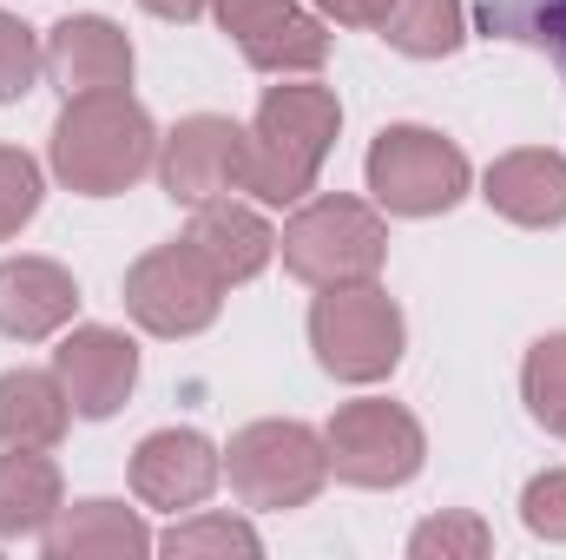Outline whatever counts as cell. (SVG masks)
<instances>
[{
    "label": "cell",
    "instance_id": "obj_19",
    "mask_svg": "<svg viewBox=\"0 0 566 560\" xmlns=\"http://www.w3.org/2000/svg\"><path fill=\"white\" fill-rule=\"evenodd\" d=\"M60 521V468L46 448L0 455V535H46Z\"/></svg>",
    "mask_w": 566,
    "mask_h": 560
},
{
    "label": "cell",
    "instance_id": "obj_3",
    "mask_svg": "<svg viewBox=\"0 0 566 560\" xmlns=\"http://www.w3.org/2000/svg\"><path fill=\"white\" fill-rule=\"evenodd\" d=\"M283 271L316 290H343V283H376L389 258V231L363 198H310L290 225H283Z\"/></svg>",
    "mask_w": 566,
    "mask_h": 560
},
{
    "label": "cell",
    "instance_id": "obj_14",
    "mask_svg": "<svg viewBox=\"0 0 566 560\" xmlns=\"http://www.w3.org/2000/svg\"><path fill=\"white\" fill-rule=\"evenodd\" d=\"M501 218L547 231L566 225V158L560 152H507L488 165V191H481Z\"/></svg>",
    "mask_w": 566,
    "mask_h": 560
},
{
    "label": "cell",
    "instance_id": "obj_21",
    "mask_svg": "<svg viewBox=\"0 0 566 560\" xmlns=\"http://www.w3.org/2000/svg\"><path fill=\"white\" fill-rule=\"evenodd\" d=\"M481 27L501 33V40L541 46L566 80V0H488L481 7Z\"/></svg>",
    "mask_w": 566,
    "mask_h": 560
},
{
    "label": "cell",
    "instance_id": "obj_22",
    "mask_svg": "<svg viewBox=\"0 0 566 560\" xmlns=\"http://www.w3.org/2000/svg\"><path fill=\"white\" fill-rule=\"evenodd\" d=\"M521 390H527V409L541 428L566 435V336H541L527 350V370H521Z\"/></svg>",
    "mask_w": 566,
    "mask_h": 560
},
{
    "label": "cell",
    "instance_id": "obj_29",
    "mask_svg": "<svg viewBox=\"0 0 566 560\" xmlns=\"http://www.w3.org/2000/svg\"><path fill=\"white\" fill-rule=\"evenodd\" d=\"M145 13H158V20H198L211 0H139Z\"/></svg>",
    "mask_w": 566,
    "mask_h": 560
},
{
    "label": "cell",
    "instance_id": "obj_23",
    "mask_svg": "<svg viewBox=\"0 0 566 560\" xmlns=\"http://www.w3.org/2000/svg\"><path fill=\"white\" fill-rule=\"evenodd\" d=\"M171 560H198V554H258V528L251 521H231V515H198V521H178L165 541H158Z\"/></svg>",
    "mask_w": 566,
    "mask_h": 560
},
{
    "label": "cell",
    "instance_id": "obj_25",
    "mask_svg": "<svg viewBox=\"0 0 566 560\" xmlns=\"http://www.w3.org/2000/svg\"><path fill=\"white\" fill-rule=\"evenodd\" d=\"M40 66H46V53H40L33 27H27L20 13H0V106L20 100V93H33Z\"/></svg>",
    "mask_w": 566,
    "mask_h": 560
},
{
    "label": "cell",
    "instance_id": "obj_2",
    "mask_svg": "<svg viewBox=\"0 0 566 560\" xmlns=\"http://www.w3.org/2000/svg\"><path fill=\"white\" fill-rule=\"evenodd\" d=\"M343 126V106L329 86H271L264 106H258V126H251V172H244V191H258L264 205H296L329 145Z\"/></svg>",
    "mask_w": 566,
    "mask_h": 560
},
{
    "label": "cell",
    "instance_id": "obj_24",
    "mask_svg": "<svg viewBox=\"0 0 566 560\" xmlns=\"http://www.w3.org/2000/svg\"><path fill=\"white\" fill-rule=\"evenodd\" d=\"M488 548H494V535H488L481 515H434V521L416 528V541H409L416 560H481Z\"/></svg>",
    "mask_w": 566,
    "mask_h": 560
},
{
    "label": "cell",
    "instance_id": "obj_18",
    "mask_svg": "<svg viewBox=\"0 0 566 560\" xmlns=\"http://www.w3.org/2000/svg\"><path fill=\"white\" fill-rule=\"evenodd\" d=\"M66 390L60 376H40V370H7L0 376V442L7 448H53L66 435Z\"/></svg>",
    "mask_w": 566,
    "mask_h": 560
},
{
    "label": "cell",
    "instance_id": "obj_27",
    "mask_svg": "<svg viewBox=\"0 0 566 560\" xmlns=\"http://www.w3.org/2000/svg\"><path fill=\"white\" fill-rule=\"evenodd\" d=\"M521 521H527L534 535H547V541H566V468H547V475L527 481Z\"/></svg>",
    "mask_w": 566,
    "mask_h": 560
},
{
    "label": "cell",
    "instance_id": "obj_6",
    "mask_svg": "<svg viewBox=\"0 0 566 560\" xmlns=\"http://www.w3.org/2000/svg\"><path fill=\"white\" fill-rule=\"evenodd\" d=\"M218 303H224V278L198 258L191 238L145 251L126 271V310L151 336H198L218 323Z\"/></svg>",
    "mask_w": 566,
    "mask_h": 560
},
{
    "label": "cell",
    "instance_id": "obj_12",
    "mask_svg": "<svg viewBox=\"0 0 566 560\" xmlns=\"http://www.w3.org/2000/svg\"><path fill=\"white\" fill-rule=\"evenodd\" d=\"M218 448L198 435V428H158V435H145L139 455H133V488H139L145 508H165V515H178V508H198L211 488H218Z\"/></svg>",
    "mask_w": 566,
    "mask_h": 560
},
{
    "label": "cell",
    "instance_id": "obj_5",
    "mask_svg": "<svg viewBox=\"0 0 566 560\" xmlns=\"http://www.w3.org/2000/svg\"><path fill=\"white\" fill-rule=\"evenodd\" d=\"M231 488L244 508H310L329 481V448L303 422H251L231 435Z\"/></svg>",
    "mask_w": 566,
    "mask_h": 560
},
{
    "label": "cell",
    "instance_id": "obj_11",
    "mask_svg": "<svg viewBox=\"0 0 566 560\" xmlns=\"http://www.w3.org/2000/svg\"><path fill=\"white\" fill-rule=\"evenodd\" d=\"M53 376H60V390H66V403H73L80 416L106 422L126 396H133V383H139V350H133L119 330L86 323V330H73V336L53 350Z\"/></svg>",
    "mask_w": 566,
    "mask_h": 560
},
{
    "label": "cell",
    "instance_id": "obj_1",
    "mask_svg": "<svg viewBox=\"0 0 566 560\" xmlns=\"http://www.w3.org/2000/svg\"><path fill=\"white\" fill-rule=\"evenodd\" d=\"M151 158H158V133L139 100H126V86L66 100V113L53 126V172L80 198H113V191L139 185Z\"/></svg>",
    "mask_w": 566,
    "mask_h": 560
},
{
    "label": "cell",
    "instance_id": "obj_13",
    "mask_svg": "<svg viewBox=\"0 0 566 560\" xmlns=\"http://www.w3.org/2000/svg\"><path fill=\"white\" fill-rule=\"evenodd\" d=\"M46 73H53V86H66V100L119 93L133 80V40L113 20H99V13H73L46 40Z\"/></svg>",
    "mask_w": 566,
    "mask_h": 560
},
{
    "label": "cell",
    "instance_id": "obj_26",
    "mask_svg": "<svg viewBox=\"0 0 566 560\" xmlns=\"http://www.w3.org/2000/svg\"><path fill=\"white\" fill-rule=\"evenodd\" d=\"M40 211V165L13 145H0V238H13Z\"/></svg>",
    "mask_w": 566,
    "mask_h": 560
},
{
    "label": "cell",
    "instance_id": "obj_28",
    "mask_svg": "<svg viewBox=\"0 0 566 560\" xmlns=\"http://www.w3.org/2000/svg\"><path fill=\"white\" fill-rule=\"evenodd\" d=\"M329 20H343V27H376L382 13H389V0H316Z\"/></svg>",
    "mask_w": 566,
    "mask_h": 560
},
{
    "label": "cell",
    "instance_id": "obj_7",
    "mask_svg": "<svg viewBox=\"0 0 566 560\" xmlns=\"http://www.w3.org/2000/svg\"><path fill=\"white\" fill-rule=\"evenodd\" d=\"M369 191L402 218H434L468 191V158L428 126H389L369 145Z\"/></svg>",
    "mask_w": 566,
    "mask_h": 560
},
{
    "label": "cell",
    "instance_id": "obj_17",
    "mask_svg": "<svg viewBox=\"0 0 566 560\" xmlns=\"http://www.w3.org/2000/svg\"><path fill=\"white\" fill-rule=\"evenodd\" d=\"M46 554L53 560H133L151 554V535L133 508L119 501H80L66 508L60 528H46Z\"/></svg>",
    "mask_w": 566,
    "mask_h": 560
},
{
    "label": "cell",
    "instance_id": "obj_4",
    "mask_svg": "<svg viewBox=\"0 0 566 560\" xmlns=\"http://www.w3.org/2000/svg\"><path fill=\"white\" fill-rule=\"evenodd\" d=\"M310 350L329 376L343 383H376L402 363V310L376 283H343L323 290L310 310Z\"/></svg>",
    "mask_w": 566,
    "mask_h": 560
},
{
    "label": "cell",
    "instance_id": "obj_15",
    "mask_svg": "<svg viewBox=\"0 0 566 560\" xmlns=\"http://www.w3.org/2000/svg\"><path fill=\"white\" fill-rule=\"evenodd\" d=\"M73 303H80V290L53 258H7L0 265V336L40 343L73 317Z\"/></svg>",
    "mask_w": 566,
    "mask_h": 560
},
{
    "label": "cell",
    "instance_id": "obj_9",
    "mask_svg": "<svg viewBox=\"0 0 566 560\" xmlns=\"http://www.w3.org/2000/svg\"><path fill=\"white\" fill-rule=\"evenodd\" d=\"M218 27L258 73H316L329 60V33L296 0H211Z\"/></svg>",
    "mask_w": 566,
    "mask_h": 560
},
{
    "label": "cell",
    "instance_id": "obj_16",
    "mask_svg": "<svg viewBox=\"0 0 566 560\" xmlns=\"http://www.w3.org/2000/svg\"><path fill=\"white\" fill-rule=\"evenodd\" d=\"M198 218H191V245H198V258L231 283H251L264 265H271V251H277V238H271V225L258 218V211H244V205H231V198H205V205H191Z\"/></svg>",
    "mask_w": 566,
    "mask_h": 560
},
{
    "label": "cell",
    "instance_id": "obj_20",
    "mask_svg": "<svg viewBox=\"0 0 566 560\" xmlns=\"http://www.w3.org/2000/svg\"><path fill=\"white\" fill-rule=\"evenodd\" d=\"M382 40L409 60H441L461 46V0H389V13L376 20Z\"/></svg>",
    "mask_w": 566,
    "mask_h": 560
},
{
    "label": "cell",
    "instance_id": "obj_8",
    "mask_svg": "<svg viewBox=\"0 0 566 560\" xmlns=\"http://www.w3.org/2000/svg\"><path fill=\"white\" fill-rule=\"evenodd\" d=\"M323 448H329V475H343L356 488H402V481H416L428 455L422 422L402 403H343L323 428Z\"/></svg>",
    "mask_w": 566,
    "mask_h": 560
},
{
    "label": "cell",
    "instance_id": "obj_10",
    "mask_svg": "<svg viewBox=\"0 0 566 560\" xmlns=\"http://www.w3.org/2000/svg\"><path fill=\"white\" fill-rule=\"evenodd\" d=\"M244 172H251V133L238 120H218V113L185 120L158 152V178L178 205L224 198L231 185H244Z\"/></svg>",
    "mask_w": 566,
    "mask_h": 560
}]
</instances>
